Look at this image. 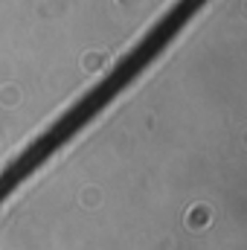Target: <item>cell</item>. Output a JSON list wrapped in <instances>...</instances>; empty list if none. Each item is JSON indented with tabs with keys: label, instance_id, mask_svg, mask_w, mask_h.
<instances>
[{
	"label": "cell",
	"instance_id": "6da1fadb",
	"mask_svg": "<svg viewBox=\"0 0 247 250\" xmlns=\"http://www.w3.org/2000/svg\"><path fill=\"white\" fill-rule=\"evenodd\" d=\"M204 3H206V0H178V3H172L169 12L125 53L120 62L111 67L108 76H102L82 99H76V102L64 111L56 123H50L32 143H26V146L0 169V207L6 204V198L21 187L23 181H29L62 146H67L84 125L93 123L137 76H143V70H145L148 64H154V59L181 35V29L201 12Z\"/></svg>",
	"mask_w": 247,
	"mask_h": 250
}]
</instances>
